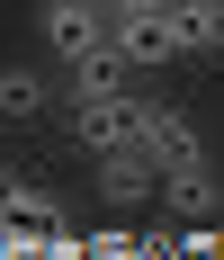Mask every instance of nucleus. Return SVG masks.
Segmentation results:
<instances>
[{"label": "nucleus", "instance_id": "nucleus-7", "mask_svg": "<svg viewBox=\"0 0 224 260\" xmlns=\"http://www.w3.org/2000/svg\"><path fill=\"white\" fill-rule=\"evenodd\" d=\"M0 117H9V126L54 117V81H45V72H27V63H9V72H0Z\"/></svg>", "mask_w": 224, "mask_h": 260}, {"label": "nucleus", "instance_id": "nucleus-6", "mask_svg": "<svg viewBox=\"0 0 224 260\" xmlns=\"http://www.w3.org/2000/svg\"><path fill=\"white\" fill-rule=\"evenodd\" d=\"M135 108H144V99H117V108H72V144H81L90 161L125 153V144H135Z\"/></svg>", "mask_w": 224, "mask_h": 260}, {"label": "nucleus", "instance_id": "nucleus-8", "mask_svg": "<svg viewBox=\"0 0 224 260\" xmlns=\"http://www.w3.org/2000/svg\"><path fill=\"white\" fill-rule=\"evenodd\" d=\"M162 198H171L179 215H224V188H215V171H206V153L179 161V171H162Z\"/></svg>", "mask_w": 224, "mask_h": 260}, {"label": "nucleus", "instance_id": "nucleus-11", "mask_svg": "<svg viewBox=\"0 0 224 260\" xmlns=\"http://www.w3.org/2000/svg\"><path fill=\"white\" fill-rule=\"evenodd\" d=\"M215 251H224V242H215Z\"/></svg>", "mask_w": 224, "mask_h": 260}, {"label": "nucleus", "instance_id": "nucleus-1", "mask_svg": "<svg viewBox=\"0 0 224 260\" xmlns=\"http://www.w3.org/2000/svg\"><path fill=\"white\" fill-rule=\"evenodd\" d=\"M108 45L125 54V72H162V63H179L171 0H125V9H108Z\"/></svg>", "mask_w": 224, "mask_h": 260}, {"label": "nucleus", "instance_id": "nucleus-10", "mask_svg": "<svg viewBox=\"0 0 224 260\" xmlns=\"http://www.w3.org/2000/svg\"><path fill=\"white\" fill-rule=\"evenodd\" d=\"M198 54H224V0H215V9L198 18Z\"/></svg>", "mask_w": 224, "mask_h": 260}, {"label": "nucleus", "instance_id": "nucleus-3", "mask_svg": "<svg viewBox=\"0 0 224 260\" xmlns=\"http://www.w3.org/2000/svg\"><path fill=\"white\" fill-rule=\"evenodd\" d=\"M36 27H45V45L63 54V63H81V54L108 45V9H99V0H45Z\"/></svg>", "mask_w": 224, "mask_h": 260}, {"label": "nucleus", "instance_id": "nucleus-9", "mask_svg": "<svg viewBox=\"0 0 224 260\" xmlns=\"http://www.w3.org/2000/svg\"><path fill=\"white\" fill-rule=\"evenodd\" d=\"M152 188H162V171H152V161L135 153V144L99 161V198H117V207H135V198H152Z\"/></svg>", "mask_w": 224, "mask_h": 260}, {"label": "nucleus", "instance_id": "nucleus-2", "mask_svg": "<svg viewBox=\"0 0 224 260\" xmlns=\"http://www.w3.org/2000/svg\"><path fill=\"white\" fill-rule=\"evenodd\" d=\"M135 153H144L152 171H179V161H198V126H188V108L144 99V108H135Z\"/></svg>", "mask_w": 224, "mask_h": 260}, {"label": "nucleus", "instance_id": "nucleus-5", "mask_svg": "<svg viewBox=\"0 0 224 260\" xmlns=\"http://www.w3.org/2000/svg\"><path fill=\"white\" fill-rule=\"evenodd\" d=\"M63 224V198L36 188L27 171H0V234H54Z\"/></svg>", "mask_w": 224, "mask_h": 260}, {"label": "nucleus", "instance_id": "nucleus-4", "mask_svg": "<svg viewBox=\"0 0 224 260\" xmlns=\"http://www.w3.org/2000/svg\"><path fill=\"white\" fill-rule=\"evenodd\" d=\"M63 90H72V108H117V99H144L117 45H99V54H81V63H63Z\"/></svg>", "mask_w": 224, "mask_h": 260}]
</instances>
